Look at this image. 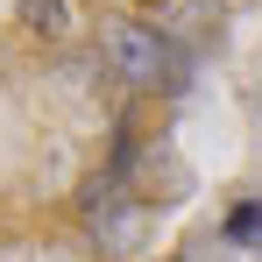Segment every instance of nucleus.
Wrapping results in <instances>:
<instances>
[{
    "label": "nucleus",
    "instance_id": "f257e3e1",
    "mask_svg": "<svg viewBox=\"0 0 262 262\" xmlns=\"http://www.w3.org/2000/svg\"><path fill=\"white\" fill-rule=\"evenodd\" d=\"M106 57L121 64V78H128L135 92H156L163 85V64H170V36L149 29V21H121V29L106 36Z\"/></svg>",
    "mask_w": 262,
    "mask_h": 262
},
{
    "label": "nucleus",
    "instance_id": "f03ea898",
    "mask_svg": "<svg viewBox=\"0 0 262 262\" xmlns=\"http://www.w3.org/2000/svg\"><path fill=\"white\" fill-rule=\"evenodd\" d=\"M21 29L43 36V43H64L78 29V14H71V0H21Z\"/></svg>",
    "mask_w": 262,
    "mask_h": 262
},
{
    "label": "nucleus",
    "instance_id": "7ed1b4c3",
    "mask_svg": "<svg viewBox=\"0 0 262 262\" xmlns=\"http://www.w3.org/2000/svg\"><path fill=\"white\" fill-rule=\"evenodd\" d=\"M227 241H234V248H255V241H262V199H248L241 213L227 220Z\"/></svg>",
    "mask_w": 262,
    "mask_h": 262
}]
</instances>
